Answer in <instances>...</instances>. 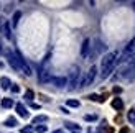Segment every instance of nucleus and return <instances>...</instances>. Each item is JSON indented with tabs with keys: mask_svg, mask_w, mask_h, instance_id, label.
<instances>
[{
	"mask_svg": "<svg viewBox=\"0 0 135 133\" xmlns=\"http://www.w3.org/2000/svg\"><path fill=\"white\" fill-rule=\"evenodd\" d=\"M115 66H117V53H109V54H105L102 63H100V77L107 79L110 76V72L115 69Z\"/></svg>",
	"mask_w": 135,
	"mask_h": 133,
	"instance_id": "1",
	"label": "nucleus"
},
{
	"mask_svg": "<svg viewBox=\"0 0 135 133\" xmlns=\"http://www.w3.org/2000/svg\"><path fill=\"white\" fill-rule=\"evenodd\" d=\"M79 76H81V72H79V68L78 66H73V69L69 72V90H74L78 87V84H79Z\"/></svg>",
	"mask_w": 135,
	"mask_h": 133,
	"instance_id": "2",
	"label": "nucleus"
},
{
	"mask_svg": "<svg viewBox=\"0 0 135 133\" xmlns=\"http://www.w3.org/2000/svg\"><path fill=\"white\" fill-rule=\"evenodd\" d=\"M96 74H97V68H96V66H91V69L87 71V74H86V77L83 79L81 85H83V87H87V85H91L92 81L96 79Z\"/></svg>",
	"mask_w": 135,
	"mask_h": 133,
	"instance_id": "3",
	"label": "nucleus"
},
{
	"mask_svg": "<svg viewBox=\"0 0 135 133\" xmlns=\"http://www.w3.org/2000/svg\"><path fill=\"white\" fill-rule=\"evenodd\" d=\"M120 76H122L127 82H132L135 79V64H129L125 69H122V74Z\"/></svg>",
	"mask_w": 135,
	"mask_h": 133,
	"instance_id": "4",
	"label": "nucleus"
},
{
	"mask_svg": "<svg viewBox=\"0 0 135 133\" xmlns=\"http://www.w3.org/2000/svg\"><path fill=\"white\" fill-rule=\"evenodd\" d=\"M15 54H17V59H18V66H20V71H22L25 76H31V69H30V66L26 64V61L23 59V56L20 54V53H15Z\"/></svg>",
	"mask_w": 135,
	"mask_h": 133,
	"instance_id": "5",
	"label": "nucleus"
},
{
	"mask_svg": "<svg viewBox=\"0 0 135 133\" xmlns=\"http://www.w3.org/2000/svg\"><path fill=\"white\" fill-rule=\"evenodd\" d=\"M7 59H8V64L12 66L15 71H20V66H18V59H17V54L13 53L12 49H7Z\"/></svg>",
	"mask_w": 135,
	"mask_h": 133,
	"instance_id": "6",
	"label": "nucleus"
},
{
	"mask_svg": "<svg viewBox=\"0 0 135 133\" xmlns=\"http://www.w3.org/2000/svg\"><path fill=\"white\" fill-rule=\"evenodd\" d=\"M15 110L18 112V115L22 117V118H28V110H26V107L23 104H17L15 105Z\"/></svg>",
	"mask_w": 135,
	"mask_h": 133,
	"instance_id": "7",
	"label": "nucleus"
},
{
	"mask_svg": "<svg viewBox=\"0 0 135 133\" xmlns=\"http://www.w3.org/2000/svg\"><path fill=\"white\" fill-rule=\"evenodd\" d=\"M51 84H55L56 87H64L66 85V77H51Z\"/></svg>",
	"mask_w": 135,
	"mask_h": 133,
	"instance_id": "8",
	"label": "nucleus"
},
{
	"mask_svg": "<svg viewBox=\"0 0 135 133\" xmlns=\"http://www.w3.org/2000/svg\"><path fill=\"white\" fill-rule=\"evenodd\" d=\"M91 41H89V39H84V41H83V48H81V56H83V58H86L87 54H89V48H91Z\"/></svg>",
	"mask_w": 135,
	"mask_h": 133,
	"instance_id": "9",
	"label": "nucleus"
},
{
	"mask_svg": "<svg viewBox=\"0 0 135 133\" xmlns=\"http://www.w3.org/2000/svg\"><path fill=\"white\" fill-rule=\"evenodd\" d=\"M2 33L7 38H12V33H10V25L8 22H2Z\"/></svg>",
	"mask_w": 135,
	"mask_h": 133,
	"instance_id": "10",
	"label": "nucleus"
},
{
	"mask_svg": "<svg viewBox=\"0 0 135 133\" xmlns=\"http://www.w3.org/2000/svg\"><path fill=\"white\" fill-rule=\"evenodd\" d=\"M10 85H12V81H10V79L8 77H0V87H2V89H10Z\"/></svg>",
	"mask_w": 135,
	"mask_h": 133,
	"instance_id": "11",
	"label": "nucleus"
},
{
	"mask_svg": "<svg viewBox=\"0 0 135 133\" xmlns=\"http://www.w3.org/2000/svg\"><path fill=\"white\" fill-rule=\"evenodd\" d=\"M48 122V117L46 115H36L33 118V125H38V123H46Z\"/></svg>",
	"mask_w": 135,
	"mask_h": 133,
	"instance_id": "12",
	"label": "nucleus"
},
{
	"mask_svg": "<svg viewBox=\"0 0 135 133\" xmlns=\"http://www.w3.org/2000/svg\"><path fill=\"white\" fill-rule=\"evenodd\" d=\"M2 107L3 109H10V107H13V100L12 99H2Z\"/></svg>",
	"mask_w": 135,
	"mask_h": 133,
	"instance_id": "13",
	"label": "nucleus"
},
{
	"mask_svg": "<svg viewBox=\"0 0 135 133\" xmlns=\"http://www.w3.org/2000/svg\"><path fill=\"white\" fill-rule=\"evenodd\" d=\"M112 107L117 109V110H120V109L124 107V102L120 100V99H114V100H112Z\"/></svg>",
	"mask_w": 135,
	"mask_h": 133,
	"instance_id": "14",
	"label": "nucleus"
},
{
	"mask_svg": "<svg viewBox=\"0 0 135 133\" xmlns=\"http://www.w3.org/2000/svg\"><path fill=\"white\" fill-rule=\"evenodd\" d=\"M20 18H22V12H15V13H13V22H12V25H13V26H17Z\"/></svg>",
	"mask_w": 135,
	"mask_h": 133,
	"instance_id": "15",
	"label": "nucleus"
},
{
	"mask_svg": "<svg viewBox=\"0 0 135 133\" xmlns=\"http://www.w3.org/2000/svg\"><path fill=\"white\" fill-rule=\"evenodd\" d=\"M5 125H7V127H17V120L13 117H8L5 120Z\"/></svg>",
	"mask_w": 135,
	"mask_h": 133,
	"instance_id": "16",
	"label": "nucleus"
},
{
	"mask_svg": "<svg viewBox=\"0 0 135 133\" xmlns=\"http://www.w3.org/2000/svg\"><path fill=\"white\" fill-rule=\"evenodd\" d=\"M127 118H129V122L130 123H135V110H129V114H127Z\"/></svg>",
	"mask_w": 135,
	"mask_h": 133,
	"instance_id": "17",
	"label": "nucleus"
},
{
	"mask_svg": "<svg viewBox=\"0 0 135 133\" xmlns=\"http://www.w3.org/2000/svg\"><path fill=\"white\" fill-rule=\"evenodd\" d=\"M64 125H66V128H69V130H78V131H79V125H76V123L68 122V123H64Z\"/></svg>",
	"mask_w": 135,
	"mask_h": 133,
	"instance_id": "18",
	"label": "nucleus"
},
{
	"mask_svg": "<svg viewBox=\"0 0 135 133\" xmlns=\"http://www.w3.org/2000/svg\"><path fill=\"white\" fill-rule=\"evenodd\" d=\"M33 97H35V94H33V90H26L25 92V99H26V100H33Z\"/></svg>",
	"mask_w": 135,
	"mask_h": 133,
	"instance_id": "19",
	"label": "nucleus"
},
{
	"mask_svg": "<svg viewBox=\"0 0 135 133\" xmlns=\"http://www.w3.org/2000/svg\"><path fill=\"white\" fill-rule=\"evenodd\" d=\"M68 107H79V100H68Z\"/></svg>",
	"mask_w": 135,
	"mask_h": 133,
	"instance_id": "20",
	"label": "nucleus"
},
{
	"mask_svg": "<svg viewBox=\"0 0 135 133\" xmlns=\"http://www.w3.org/2000/svg\"><path fill=\"white\" fill-rule=\"evenodd\" d=\"M35 130H36V133H45L46 131V125H38Z\"/></svg>",
	"mask_w": 135,
	"mask_h": 133,
	"instance_id": "21",
	"label": "nucleus"
},
{
	"mask_svg": "<svg viewBox=\"0 0 135 133\" xmlns=\"http://www.w3.org/2000/svg\"><path fill=\"white\" fill-rule=\"evenodd\" d=\"M31 131H33V127H31V125H28V127L22 128V133H31Z\"/></svg>",
	"mask_w": 135,
	"mask_h": 133,
	"instance_id": "22",
	"label": "nucleus"
},
{
	"mask_svg": "<svg viewBox=\"0 0 135 133\" xmlns=\"http://www.w3.org/2000/svg\"><path fill=\"white\" fill-rule=\"evenodd\" d=\"M84 118H86V120H91V122H92V120H96L97 117H96V115H86Z\"/></svg>",
	"mask_w": 135,
	"mask_h": 133,
	"instance_id": "23",
	"label": "nucleus"
},
{
	"mask_svg": "<svg viewBox=\"0 0 135 133\" xmlns=\"http://www.w3.org/2000/svg\"><path fill=\"white\" fill-rule=\"evenodd\" d=\"M10 89H12V92H15V94H17V92H18V90H20V89H18V87H17V85H12V87H10Z\"/></svg>",
	"mask_w": 135,
	"mask_h": 133,
	"instance_id": "24",
	"label": "nucleus"
},
{
	"mask_svg": "<svg viewBox=\"0 0 135 133\" xmlns=\"http://www.w3.org/2000/svg\"><path fill=\"white\" fill-rule=\"evenodd\" d=\"M53 133H64V131H63V130H55Z\"/></svg>",
	"mask_w": 135,
	"mask_h": 133,
	"instance_id": "25",
	"label": "nucleus"
},
{
	"mask_svg": "<svg viewBox=\"0 0 135 133\" xmlns=\"http://www.w3.org/2000/svg\"><path fill=\"white\" fill-rule=\"evenodd\" d=\"M120 133H127V128H124V130H122V131H120Z\"/></svg>",
	"mask_w": 135,
	"mask_h": 133,
	"instance_id": "26",
	"label": "nucleus"
},
{
	"mask_svg": "<svg viewBox=\"0 0 135 133\" xmlns=\"http://www.w3.org/2000/svg\"><path fill=\"white\" fill-rule=\"evenodd\" d=\"M0 51H2V43H0Z\"/></svg>",
	"mask_w": 135,
	"mask_h": 133,
	"instance_id": "27",
	"label": "nucleus"
}]
</instances>
